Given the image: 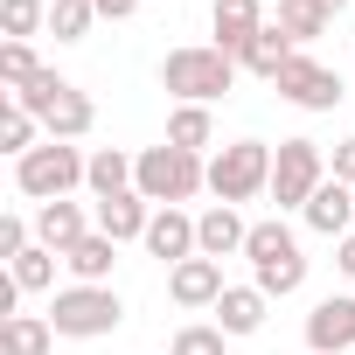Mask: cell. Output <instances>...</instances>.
Returning a JSON list of instances; mask_svg holds the SVG:
<instances>
[{
	"mask_svg": "<svg viewBox=\"0 0 355 355\" xmlns=\"http://www.w3.org/2000/svg\"><path fill=\"white\" fill-rule=\"evenodd\" d=\"M132 189H139L153 209H182V202H196V196L209 189V160L160 139V146H146V153L132 160Z\"/></svg>",
	"mask_w": 355,
	"mask_h": 355,
	"instance_id": "1",
	"label": "cell"
},
{
	"mask_svg": "<svg viewBox=\"0 0 355 355\" xmlns=\"http://www.w3.org/2000/svg\"><path fill=\"white\" fill-rule=\"evenodd\" d=\"M237 84V56H223L216 42H189L160 56V91H174L182 105H216Z\"/></svg>",
	"mask_w": 355,
	"mask_h": 355,
	"instance_id": "2",
	"label": "cell"
},
{
	"mask_svg": "<svg viewBox=\"0 0 355 355\" xmlns=\"http://www.w3.org/2000/svg\"><path fill=\"white\" fill-rule=\"evenodd\" d=\"M244 258H251V286H258L265 300H286V293H300V286H306V251H300V237L286 230V216L251 223Z\"/></svg>",
	"mask_w": 355,
	"mask_h": 355,
	"instance_id": "3",
	"label": "cell"
},
{
	"mask_svg": "<svg viewBox=\"0 0 355 355\" xmlns=\"http://www.w3.org/2000/svg\"><path fill=\"white\" fill-rule=\"evenodd\" d=\"M84 182H91V153L70 146V139H42L28 160H15V189H21L28 202H63V196L84 189Z\"/></svg>",
	"mask_w": 355,
	"mask_h": 355,
	"instance_id": "4",
	"label": "cell"
},
{
	"mask_svg": "<svg viewBox=\"0 0 355 355\" xmlns=\"http://www.w3.org/2000/svg\"><path fill=\"white\" fill-rule=\"evenodd\" d=\"M119 320H125L119 286H63V293L49 300L56 341H105V334H119Z\"/></svg>",
	"mask_w": 355,
	"mask_h": 355,
	"instance_id": "5",
	"label": "cell"
},
{
	"mask_svg": "<svg viewBox=\"0 0 355 355\" xmlns=\"http://www.w3.org/2000/svg\"><path fill=\"white\" fill-rule=\"evenodd\" d=\"M209 196L230 202V209L272 196V146H265V139H230V146L209 160Z\"/></svg>",
	"mask_w": 355,
	"mask_h": 355,
	"instance_id": "6",
	"label": "cell"
},
{
	"mask_svg": "<svg viewBox=\"0 0 355 355\" xmlns=\"http://www.w3.org/2000/svg\"><path fill=\"white\" fill-rule=\"evenodd\" d=\"M320 182H327L320 139H279V146H272V202H279V216H286V209H306Z\"/></svg>",
	"mask_w": 355,
	"mask_h": 355,
	"instance_id": "7",
	"label": "cell"
},
{
	"mask_svg": "<svg viewBox=\"0 0 355 355\" xmlns=\"http://www.w3.org/2000/svg\"><path fill=\"white\" fill-rule=\"evenodd\" d=\"M272 91H279L286 105H300V112H334V105H341V77H334L327 63H313L306 49L279 70V84H272Z\"/></svg>",
	"mask_w": 355,
	"mask_h": 355,
	"instance_id": "8",
	"label": "cell"
},
{
	"mask_svg": "<svg viewBox=\"0 0 355 355\" xmlns=\"http://www.w3.org/2000/svg\"><path fill=\"white\" fill-rule=\"evenodd\" d=\"M306 355H355V293H327L306 313Z\"/></svg>",
	"mask_w": 355,
	"mask_h": 355,
	"instance_id": "9",
	"label": "cell"
},
{
	"mask_svg": "<svg viewBox=\"0 0 355 355\" xmlns=\"http://www.w3.org/2000/svg\"><path fill=\"white\" fill-rule=\"evenodd\" d=\"M209 28H216L223 56H244L272 21H265V0H209Z\"/></svg>",
	"mask_w": 355,
	"mask_h": 355,
	"instance_id": "10",
	"label": "cell"
},
{
	"mask_svg": "<svg viewBox=\"0 0 355 355\" xmlns=\"http://www.w3.org/2000/svg\"><path fill=\"white\" fill-rule=\"evenodd\" d=\"M91 230H98V209H84V202H70V196H63V202H35V244H49L56 258H63L70 244H84Z\"/></svg>",
	"mask_w": 355,
	"mask_h": 355,
	"instance_id": "11",
	"label": "cell"
},
{
	"mask_svg": "<svg viewBox=\"0 0 355 355\" xmlns=\"http://www.w3.org/2000/svg\"><path fill=\"white\" fill-rule=\"evenodd\" d=\"M223 293H230V286H223V265H216V258H182V265L167 272V300H174V306H189V313L216 306Z\"/></svg>",
	"mask_w": 355,
	"mask_h": 355,
	"instance_id": "12",
	"label": "cell"
},
{
	"mask_svg": "<svg viewBox=\"0 0 355 355\" xmlns=\"http://www.w3.org/2000/svg\"><path fill=\"white\" fill-rule=\"evenodd\" d=\"M146 251L174 272L182 258H202V244H196V216L189 209H153V223H146Z\"/></svg>",
	"mask_w": 355,
	"mask_h": 355,
	"instance_id": "13",
	"label": "cell"
},
{
	"mask_svg": "<svg viewBox=\"0 0 355 355\" xmlns=\"http://www.w3.org/2000/svg\"><path fill=\"white\" fill-rule=\"evenodd\" d=\"M300 216H306V230H320V237H334V244H341V237L355 230V189L327 174V182L313 189V202H306Z\"/></svg>",
	"mask_w": 355,
	"mask_h": 355,
	"instance_id": "14",
	"label": "cell"
},
{
	"mask_svg": "<svg viewBox=\"0 0 355 355\" xmlns=\"http://www.w3.org/2000/svg\"><path fill=\"white\" fill-rule=\"evenodd\" d=\"M196 244H202V258H216V265H223V258H237V251L251 244V223H244L230 202H209V209L196 216Z\"/></svg>",
	"mask_w": 355,
	"mask_h": 355,
	"instance_id": "15",
	"label": "cell"
},
{
	"mask_svg": "<svg viewBox=\"0 0 355 355\" xmlns=\"http://www.w3.org/2000/svg\"><path fill=\"white\" fill-rule=\"evenodd\" d=\"M146 223H153V202H146L139 189H125V196H105V202H98V230H105L112 244H146Z\"/></svg>",
	"mask_w": 355,
	"mask_h": 355,
	"instance_id": "16",
	"label": "cell"
},
{
	"mask_svg": "<svg viewBox=\"0 0 355 355\" xmlns=\"http://www.w3.org/2000/svg\"><path fill=\"white\" fill-rule=\"evenodd\" d=\"M112 265H119V244H112L105 230H91L84 244H70V251H63L70 286H112Z\"/></svg>",
	"mask_w": 355,
	"mask_h": 355,
	"instance_id": "17",
	"label": "cell"
},
{
	"mask_svg": "<svg viewBox=\"0 0 355 355\" xmlns=\"http://www.w3.org/2000/svg\"><path fill=\"white\" fill-rule=\"evenodd\" d=\"M209 313H216V327H223L230 341H244V334H258V327H265V313H272V300H265L258 286H230V293H223V300H216Z\"/></svg>",
	"mask_w": 355,
	"mask_h": 355,
	"instance_id": "18",
	"label": "cell"
},
{
	"mask_svg": "<svg viewBox=\"0 0 355 355\" xmlns=\"http://www.w3.org/2000/svg\"><path fill=\"white\" fill-rule=\"evenodd\" d=\"M91 125H98V105H91L77 84H63V91H56V105L42 112V132H49V139H70V146H77Z\"/></svg>",
	"mask_w": 355,
	"mask_h": 355,
	"instance_id": "19",
	"label": "cell"
},
{
	"mask_svg": "<svg viewBox=\"0 0 355 355\" xmlns=\"http://www.w3.org/2000/svg\"><path fill=\"white\" fill-rule=\"evenodd\" d=\"M327 21H334V15H327V8H313V0H279V8H272V28H279L293 49L320 42V35H327Z\"/></svg>",
	"mask_w": 355,
	"mask_h": 355,
	"instance_id": "20",
	"label": "cell"
},
{
	"mask_svg": "<svg viewBox=\"0 0 355 355\" xmlns=\"http://www.w3.org/2000/svg\"><path fill=\"white\" fill-rule=\"evenodd\" d=\"M167 146H182V153L216 146V112H209V105H174V112H167Z\"/></svg>",
	"mask_w": 355,
	"mask_h": 355,
	"instance_id": "21",
	"label": "cell"
},
{
	"mask_svg": "<svg viewBox=\"0 0 355 355\" xmlns=\"http://www.w3.org/2000/svg\"><path fill=\"white\" fill-rule=\"evenodd\" d=\"M49 348H56L49 313H15V320H0V355H49Z\"/></svg>",
	"mask_w": 355,
	"mask_h": 355,
	"instance_id": "22",
	"label": "cell"
},
{
	"mask_svg": "<svg viewBox=\"0 0 355 355\" xmlns=\"http://www.w3.org/2000/svg\"><path fill=\"white\" fill-rule=\"evenodd\" d=\"M42 139H49V132H42V119H35V112H21L15 98L0 105V153H15V160H28V153H35Z\"/></svg>",
	"mask_w": 355,
	"mask_h": 355,
	"instance_id": "23",
	"label": "cell"
},
{
	"mask_svg": "<svg viewBox=\"0 0 355 355\" xmlns=\"http://www.w3.org/2000/svg\"><path fill=\"white\" fill-rule=\"evenodd\" d=\"M132 160H139V153L98 146V153H91V182H84V189H91L98 202H105V196H125V189H132Z\"/></svg>",
	"mask_w": 355,
	"mask_h": 355,
	"instance_id": "24",
	"label": "cell"
},
{
	"mask_svg": "<svg viewBox=\"0 0 355 355\" xmlns=\"http://www.w3.org/2000/svg\"><path fill=\"white\" fill-rule=\"evenodd\" d=\"M293 56H300V49H293V42H286L279 28H265V35H258V42H251V49L237 56V70H251V77H265V84H279V70H286Z\"/></svg>",
	"mask_w": 355,
	"mask_h": 355,
	"instance_id": "25",
	"label": "cell"
},
{
	"mask_svg": "<svg viewBox=\"0 0 355 355\" xmlns=\"http://www.w3.org/2000/svg\"><path fill=\"white\" fill-rule=\"evenodd\" d=\"M56 265H63V258H56L49 244H28V251L8 265V279H15L21 293H49V286H56Z\"/></svg>",
	"mask_w": 355,
	"mask_h": 355,
	"instance_id": "26",
	"label": "cell"
},
{
	"mask_svg": "<svg viewBox=\"0 0 355 355\" xmlns=\"http://www.w3.org/2000/svg\"><path fill=\"white\" fill-rule=\"evenodd\" d=\"M49 28V0H0V35L8 42H28Z\"/></svg>",
	"mask_w": 355,
	"mask_h": 355,
	"instance_id": "27",
	"label": "cell"
},
{
	"mask_svg": "<svg viewBox=\"0 0 355 355\" xmlns=\"http://www.w3.org/2000/svg\"><path fill=\"white\" fill-rule=\"evenodd\" d=\"M91 21H98V0H49V35L56 42H84Z\"/></svg>",
	"mask_w": 355,
	"mask_h": 355,
	"instance_id": "28",
	"label": "cell"
},
{
	"mask_svg": "<svg viewBox=\"0 0 355 355\" xmlns=\"http://www.w3.org/2000/svg\"><path fill=\"white\" fill-rule=\"evenodd\" d=\"M49 63L35 56V42H0V84L8 91H21V84H35Z\"/></svg>",
	"mask_w": 355,
	"mask_h": 355,
	"instance_id": "29",
	"label": "cell"
},
{
	"mask_svg": "<svg viewBox=\"0 0 355 355\" xmlns=\"http://www.w3.org/2000/svg\"><path fill=\"white\" fill-rule=\"evenodd\" d=\"M167 355H230V334L216 327V320H189L182 334H174V348Z\"/></svg>",
	"mask_w": 355,
	"mask_h": 355,
	"instance_id": "30",
	"label": "cell"
},
{
	"mask_svg": "<svg viewBox=\"0 0 355 355\" xmlns=\"http://www.w3.org/2000/svg\"><path fill=\"white\" fill-rule=\"evenodd\" d=\"M28 244H35V223H28V216H15V209H8V216H0V258H8V265H15V258H21V251H28Z\"/></svg>",
	"mask_w": 355,
	"mask_h": 355,
	"instance_id": "31",
	"label": "cell"
},
{
	"mask_svg": "<svg viewBox=\"0 0 355 355\" xmlns=\"http://www.w3.org/2000/svg\"><path fill=\"white\" fill-rule=\"evenodd\" d=\"M327 174L355 189V139H334V153H327Z\"/></svg>",
	"mask_w": 355,
	"mask_h": 355,
	"instance_id": "32",
	"label": "cell"
},
{
	"mask_svg": "<svg viewBox=\"0 0 355 355\" xmlns=\"http://www.w3.org/2000/svg\"><path fill=\"white\" fill-rule=\"evenodd\" d=\"M139 0H98V21H132Z\"/></svg>",
	"mask_w": 355,
	"mask_h": 355,
	"instance_id": "33",
	"label": "cell"
},
{
	"mask_svg": "<svg viewBox=\"0 0 355 355\" xmlns=\"http://www.w3.org/2000/svg\"><path fill=\"white\" fill-rule=\"evenodd\" d=\"M334 265H341V279H355V230L334 244Z\"/></svg>",
	"mask_w": 355,
	"mask_h": 355,
	"instance_id": "34",
	"label": "cell"
},
{
	"mask_svg": "<svg viewBox=\"0 0 355 355\" xmlns=\"http://www.w3.org/2000/svg\"><path fill=\"white\" fill-rule=\"evenodd\" d=\"M313 8H327V15H341V8H348V0H313Z\"/></svg>",
	"mask_w": 355,
	"mask_h": 355,
	"instance_id": "35",
	"label": "cell"
},
{
	"mask_svg": "<svg viewBox=\"0 0 355 355\" xmlns=\"http://www.w3.org/2000/svg\"><path fill=\"white\" fill-rule=\"evenodd\" d=\"M265 8H279V0H265Z\"/></svg>",
	"mask_w": 355,
	"mask_h": 355,
	"instance_id": "36",
	"label": "cell"
}]
</instances>
